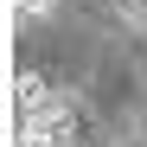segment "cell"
<instances>
[{
	"instance_id": "6da1fadb",
	"label": "cell",
	"mask_w": 147,
	"mask_h": 147,
	"mask_svg": "<svg viewBox=\"0 0 147 147\" xmlns=\"http://www.w3.org/2000/svg\"><path fill=\"white\" fill-rule=\"evenodd\" d=\"M13 102L26 109V115H38L45 102H51V83H45L38 70H19V77H13Z\"/></svg>"
},
{
	"instance_id": "7a4b0ae2",
	"label": "cell",
	"mask_w": 147,
	"mask_h": 147,
	"mask_svg": "<svg viewBox=\"0 0 147 147\" xmlns=\"http://www.w3.org/2000/svg\"><path fill=\"white\" fill-rule=\"evenodd\" d=\"M19 147H77V121H64V128H38V121H19Z\"/></svg>"
},
{
	"instance_id": "3957f363",
	"label": "cell",
	"mask_w": 147,
	"mask_h": 147,
	"mask_svg": "<svg viewBox=\"0 0 147 147\" xmlns=\"http://www.w3.org/2000/svg\"><path fill=\"white\" fill-rule=\"evenodd\" d=\"M51 7H58V0H13V13H19V19H45Z\"/></svg>"
}]
</instances>
